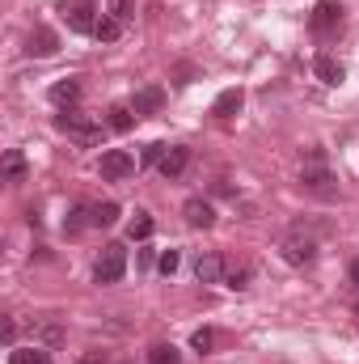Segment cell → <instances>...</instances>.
<instances>
[{"instance_id": "f546056e", "label": "cell", "mask_w": 359, "mask_h": 364, "mask_svg": "<svg viewBox=\"0 0 359 364\" xmlns=\"http://www.w3.org/2000/svg\"><path fill=\"white\" fill-rule=\"evenodd\" d=\"M0 335H4V343L13 348V339H17V326H13V322H4V331H0Z\"/></svg>"}, {"instance_id": "5b68a950", "label": "cell", "mask_w": 359, "mask_h": 364, "mask_svg": "<svg viewBox=\"0 0 359 364\" xmlns=\"http://www.w3.org/2000/svg\"><path fill=\"white\" fill-rule=\"evenodd\" d=\"M60 13H64V21H68V30H77V34H93L97 30V9H93V0H60Z\"/></svg>"}, {"instance_id": "9a60e30c", "label": "cell", "mask_w": 359, "mask_h": 364, "mask_svg": "<svg viewBox=\"0 0 359 364\" xmlns=\"http://www.w3.org/2000/svg\"><path fill=\"white\" fill-rule=\"evenodd\" d=\"M241 102H245V93L237 90V85H233V90H224L220 97H216V106H211V114H220V119H233V114L241 110Z\"/></svg>"}, {"instance_id": "8992f818", "label": "cell", "mask_w": 359, "mask_h": 364, "mask_svg": "<svg viewBox=\"0 0 359 364\" xmlns=\"http://www.w3.org/2000/svg\"><path fill=\"white\" fill-rule=\"evenodd\" d=\"M101 178L106 182H123V178H131L136 174V157L127 153V149H110V153H101Z\"/></svg>"}, {"instance_id": "83f0119b", "label": "cell", "mask_w": 359, "mask_h": 364, "mask_svg": "<svg viewBox=\"0 0 359 364\" xmlns=\"http://www.w3.org/2000/svg\"><path fill=\"white\" fill-rule=\"evenodd\" d=\"M165 153H170V144H148V149H144V166H161Z\"/></svg>"}, {"instance_id": "4fadbf2b", "label": "cell", "mask_w": 359, "mask_h": 364, "mask_svg": "<svg viewBox=\"0 0 359 364\" xmlns=\"http://www.w3.org/2000/svg\"><path fill=\"white\" fill-rule=\"evenodd\" d=\"M161 106H165V90H161V85H148V90H140L131 97V110H136L140 119H144V114H157Z\"/></svg>"}, {"instance_id": "e0dca14e", "label": "cell", "mask_w": 359, "mask_h": 364, "mask_svg": "<svg viewBox=\"0 0 359 364\" xmlns=\"http://www.w3.org/2000/svg\"><path fill=\"white\" fill-rule=\"evenodd\" d=\"M136 119H140V114H136L131 106H110V119H106V123H110V132H131Z\"/></svg>"}, {"instance_id": "7402d4cb", "label": "cell", "mask_w": 359, "mask_h": 364, "mask_svg": "<svg viewBox=\"0 0 359 364\" xmlns=\"http://www.w3.org/2000/svg\"><path fill=\"white\" fill-rule=\"evenodd\" d=\"M118 34H123V21H114L110 13H106V17H97V30H93V38H101V43H114Z\"/></svg>"}, {"instance_id": "484cf974", "label": "cell", "mask_w": 359, "mask_h": 364, "mask_svg": "<svg viewBox=\"0 0 359 364\" xmlns=\"http://www.w3.org/2000/svg\"><path fill=\"white\" fill-rule=\"evenodd\" d=\"M106 9H110V17H114V21H131V13H136V4H131V0H106Z\"/></svg>"}, {"instance_id": "2e32d148", "label": "cell", "mask_w": 359, "mask_h": 364, "mask_svg": "<svg viewBox=\"0 0 359 364\" xmlns=\"http://www.w3.org/2000/svg\"><path fill=\"white\" fill-rule=\"evenodd\" d=\"M9 364H51V356H47V348L30 343V348H13L9 352Z\"/></svg>"}, {"instance_id": "277c9868", "label": "cell", "mask_w": 359, "mask_h": 364, "mask_svg": "<svg viewBox=\"0 0 359 364\" xmlns=\"http://www.w3.org/2000/svg\"><path fill=\"white\" fill-rule=\"evenodd\" d=\"M283 259H287L292 267H309V263L317 259V242L304 237V225H296V229L283 237Z\"/></svg>"}, {"instance_id": "ba28073f", "label": "cell", "mask_w": 359, "mask_h": 364, "mask_svg": "<svg viewBox=\"0 0 359 364\" xmlns=\"http://www.w3.org/2000/svg\"><path fill=\"white\" fill-rule=\"evenodd\" d=\"M26 51H30V55H38V60H47V55H55V51H60V34H55L51 26H34V34H30Z\"/></svg>"}, {"instance_id": "cb8c5ba5", "label": "cell", "mask_w": 359, "mask_h": 364, "mask_svg": "<svg viewBox=\"0 0 359 364\" xmlns=\"http://www.w3.org/2000/svg\"><path fill=\"white\" fill-rule=\"evenodd\" d=\"M118 220V203H93V225H114Z\"/></svg>"}, {"instance_id": "6da1fadb", "label": "cell", "mask_w": 359, "mask_h": 364, "mask_svg": "<svg viewBox=\"0 0 359 364\" xmlns=\"http://www.w3.org/2000/svg\"><path fill=\"white\" fill-rule=\"evenodd\" d=\"M300 182H304V191H313V195H321V199H334V195H338V178L326 170V153H321V149H309Z\"/></svg>"}, {"instance_id": "d6986e66", "label": "cell", "mask_w": 359, "mask_h": 364, "mask_svg": "<svg viewBox=\"0 0 359 364\" xmlns=\"http://www.w3.org/2000/svg\"><path fill=\"white\" fill-rule=\"evenodd\" d=\"M21 178H26V157L17 149H9L4 153V182H21Z\"/></svg>"}, {"instance_id": "4316f807", "label": "cell", "mask_w": 359, "mask_h": 364, "mask_svg": "<svg viewBox=\"0 0 359 364\" xmlns=\"http://www.w3.org/2000/svg\"><path fill=\"white\" fill-rule=\"evenodd\" d=\"M224 279H228V288H250V267H228Z\"/></svg>"}, {"instance_id": "ffe728a7", "label": "cell", "mask_w": 359, "mask_h": 364, "mask_svg": "<svg viewBox=\"0 0 359 364\" xmlns=\"http://www.w3.org/2000/svg\"><path fill=\"white\" fill-rule=\"evenodd\" d=\"M127 237H131V242L153 237V216H148V212H136V216H131V225H127Z\"/></svg>"}, {"instance_id": "30bf717a", "label": "cell", "mask_w": 359, "mask_h": 364, "mask_svg": "<svg viewBox=\"0 0 359 364\" xmlns=\"http://www.w3.org/2000/svg\"><path fill=\"white\" fill-rule=\"evenodd\" d=\"M182 216H186L190 229H211V225H216V208H211L207 199H186Z\"/></svg>"}, {"instance_id": "7c38bea8", "label": "cell", "mask_w": 359, "mask_h": 364, "mask_svg": "<svg viewBox=\"0 0 359 364\" xmlns=\"http://www.w3.org/2000/svg\"><path fill=\"white\" fill-rule=\"evenodd\" d=\"M30 339H34L38 348H47V352H51V348H60L68 335H64V326H60V322H34V326H30Z\"/></svg>"}, {"instance_id": "8fae6325", "label": "cell", "mask_w": 359, "mask_h": 364, "mask_svg": "<svg viewBox=\"0 0 359 364\" xmlns=\"http://www.w3.org/2000/svg\"><path fill=\"white\" fill-rule=\"evenodd\" d=\"M313 73H317V81H321V85H343V77H347V68H343L334 55H326V51L313 60Z\"/></svg>"}, {"instance_id": "f1b7e54d", "label": "cell", "mask_w": 359, "mask_h": 364, "mask_svg": "<svg viewBox=\"0 0 359 364\" xmlns=\"http://www.w3.org/2000/svg\"><path fill=\"white\" fill-rule=\"evenodd\" d=\"M178 263H182V255H178V250H165V255L157 259V267H161L165 275H174V272H178Z\"/></svg>"}, {"instance_id": "5bb4252c", "label": "cell", "mask_w": 359, "mask_h": 364, "mask_svg": "<svg viewBox=\"0 0 359 364\" xmlns=\"http://www.w3.org/2000/svg\"><path fill=\"white\" fill-rule=\"evenodd\" d=\"M220 275H224V259L220 255H199L194 259V279L199 284H220Z\"/></svg>"}, {"instance_id": "52a82bcc", "label": "cell", "mask_w": 359, "mask_h": 364, "mask_svg": "<svg viewBox=\"0 0 359 364\" xmlns=\"http://www.w3.org/2000/svg\"><path fill=\"white\" fill-rule=\"evenodd\" d=\"M309 26H313V34H334L338 26H343V4L338 0H317L313 4V17H309Z\"/></svg>"}, {"instance_id": "4dcf8cb0", "label": "cell", "mask_w": 359, "mask_h": 364, "mask_svg": "<svg viewBox=\"0 0 359 364\" xmlns=\"http://www.w3.org/2000/svg\"><path fill=\"white\" fill-rule=\"evenodd\" d=\"M351 279H355V284H359V259H355V263H351Z\"/></svg>"}, {"instance_id": "ac0fdd59", "label": "cell", "mask_w": 359, "mask_h": 364, "mask_svg": "<svg viewBox=\"0 0 359 364\" xmlns=\"http://www.w3.org/2000/svg\"><path fill=\"white\" fill-rule=\"evenodd\" d=\"M89 225H93V208L89 203H77V208L68 212V220H64L68 233H81V229H89Z\"/></svg>"}, {"instance_id": "603a6c76", "label": "cell", "mask_w": 359, "mask_h": 364, "mask_svg": "<svg viewBox=\"0 0 359 364\" xmlns=\"http://www.w3.org/2000/svg\"><path fill=\"white\" fill-rule=\"evenodd\" d=\"M148 364H182V356H178L174 343H157V348L148 352Z\"/></svg>"}, {"instance_id": "44dd1931", "label": "cell", "mask_w": 359, "mask_h": 364, "mask_svg": "<svg viewBox=\"0 0 359 364\" xmlns=\"http://www.w3.org/2000/svg\"><path fill=\"white\" fill-rule=\"evenodd\" d=\"M77 97H81V81H60V85H51V102H55V106H64V102L72 106Z\"/></svg>"}, {"instance_id": "7a4b0ae2", "label": "cell", "mask_w": 359, "mask_h": 364, "mask_svg": "<svg viewBox=\"0 0 359 364\" xmlns=\"http://www.w3.org/2000/svg\"><path fill=\"white\" fill-rule=\"evenodd\" d=\"M60 132L77 144H97L101 140V123L93 114H81V110H64L60 114Z\"/></svg>"}, {"instance_id": "9c48e42d", "label": "cell", "mask_w": 359, "mask_h": 364, "mask_svg": "<svg viewBox=\"0 0 359 364\" xmlns=\"http://www.w3.org/2000/svg\"><path fill=\"white\" fill-rule=\"evenodd\" d=\"M186 166H190V149H186V144H170V153H165V161H161L157 170H161L165 182H174V178L186 174Z\"/></svg>"}, {"instance_id": "d4e9b609", "label": "cell", "mask_w": 359, "mask_h": 364, "mask_svg": "<svg viewBox=\"0 0 359 364\" xmlns=\"http://www.w3.org/2000/svg\"><path fill=\"white\" fill-rule=\"evenodd\" d=\"M190 348H194L199 356H207V352L216 348V331H207V326H203V331H194V335H190Z\"/></svg>"}, {"instance_id": "3957f363", "label": "cell", "mask_w": 359, "mask_h": 364, "mask_svg": "<svg viewBox=\"0 0 359 364\" xmlns=\"http://www.w3.org/2000/svg\"><path fill=\"white\" fill-rule=\"evenodd\" d=\"M123 272H127V250L114 246V242L101 246V255H97V263H93V279H97V284H118Z\"/></svg>"}]
</instances>
